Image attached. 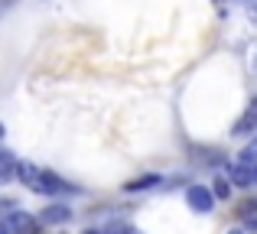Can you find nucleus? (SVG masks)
<instances>
[{"label":"nucleus","instance_id":"nucleus-1","mask_svg":"<svg viewBox=\"0 0 257 234\" xmlns=\"http://www.w3.org/2000/svg\"><path fill=\"white\" fill-rule=\"evenodd\" d=\"M17 176H20V182H23L30 192H36V195H62V192H75L62 176H56V172H49V169H39V166H33V163H20Z\"/></svg>","mask_w":257,"mask_h":234},{"label":"nucleus","instance_id":"nucleus-2","mask_svg":"<svg viewBox=\"0 0 257 234\" xmlns=\"http://www.w3.org/2000/svg\"><path fill=\"white\" fill-rule=\"evenodd\" d=\"M215 192L208 189V185H189L186 189V202H189V208L192 211H199V215H205V211H212L215 208Z\"/></svg>","mask_w":257,"mask_h":234},{"label":"nucleus","instance_id":"nucleus-3","mask_svg":"<svg viewBox=\"0 0 257 234\" xmlns=\"http://www.w3.org/2000/svg\"><path fill=\"white\" fill-rule=\"evenodd\" d=\"M7 228H10V234H39L36 218L23 215V211H10L7 215Z\"/></svg>","mask_w":257,"mask_h":234},{"label":"nucleus","instance_id":"nucleus-4","mask_svg":"<svg viewBox=\"0 0 257 234\" xmlns=\"http://www.w3.org/2000/svg\"><path fill=\"white\" fill-rule=\"evenodd\" d=\"M238 137H247V133H257V98H251V104L244 108V114L234 120V130Z\"/></svg>","mask_w":257,"mask_h":234},{"label":"nucleus","instance_id":"nucleus-5","mask_svg":"<svg viewBox=\"0 0 257 234\" xmlns=\"http://www.w3.org/2000/svg\"><path fill=\"white\" fill-rule=\"evenodd\" d=\"M231 182L241 185V189H247V185L257 182V169H254V166H247V163H238V159H234V166H231Z\"/></svg>","mask_w":257,"mask_h":234},{"label":"nucleus","instance_id":"nucleus-6","mask_svg":"<svg viewBox=\"0 0 257 234\" xmlns=\"http://www.w3.org/2000/svg\"><path fill=\"white\" fill-rule=\"evenodd\" d=\"M72 218V211L65 208V205H49V208L43 211V221L46 224H65Z\"/></svg>","mask_w":257,"mask_h":234},{"label":"nucleus","instance_id":"nucleus-7","mask_svg":"<svg viewBox=\"0 0 257 234\" xmlns=\"http://www.w3.org/2000/svg\"><path fill=\"white\" fill-rule=\"evenodd\" d=\"M160 185V176H144V179H134V182L124 185V192H140V189H153Z\"/></svg>","mask_w":257,"mask_h":234},{"label":"nucleus","instance_id":"nucleus-8","mask_svg":"<svg viewBox=\"0 0 257 234\" xmlns=\"http://www.w3.org/2000/svg\"><path fill=\"white\" fill-rule=\"evenodd\" d=\"M238 163H247V166H254L257 169V137L251 140V143L244 146V150H241V156H238Z\"/></svg>","mask_w":257,"mask_h":234},{"label":"nucleus","instance_id":"nucleus-9","mask_svg":"<svg viewBox=\"0 0 257 234\" xmlns=\"http://www.w3.org/2000/svg\"><path fill=\"white\" fill-rule=\"evenodd\" d=\"M0 159H4V182H10V179H13V153L4 150V156H0Z\"/></svg>","mask_w":257,"mask_h":234},{"label":"nucleus","instance_id":"nucleus-10","mask_svg":"<svg viewBox=\"0 0 257 234\" xmlns=\"http://www.w3.org/2000/svg\"><path fill=\"white\" fill-rule=\"evenodd\" d=\"M215 195H218V198H228V195H231V185H228V179H215Z\"/></svg>","mask_w":257,"mask_h":234},{"label":"nucleus","instance_id":"nucleus-11","mask_svg":"<svg viewBox=\"0 0 257 234\" xmlns=\"http://www.w3.org/2000/svg\"><path fill=\"white\" fill-rule=\"evenodd\" d=\"M247 228H254V231H257V215L251 218V221H247Z\"/></svg>","mask_w":257,"mask_h":234},{"label":"nucleus","instance_id":"nucleus-12","mask_svg":"<svg viewBox=\"0 0 257 234\" xmlns=\"http://www.w3.org/2000/svg\"><path fill=\"white\" fill-rule=\"evenodd\" d=\"M228 234H241V231H238V228H234V231H228Z\"/></svg>","mask_w":257,"mask_h":234},{"label":"nucleus","instance_id":"nucleus-13","mask_svg":"<svg viewBox=\"0 0 257 234\" xmlns=\"http://www.w3.org/2000/svg\"><path fill=\"white\" fill-rule=\"evenodd\" d=\"M85 234H101V231H85Z\"/></svg>","mask_w":257,"mask_h":234}]
</instances>
